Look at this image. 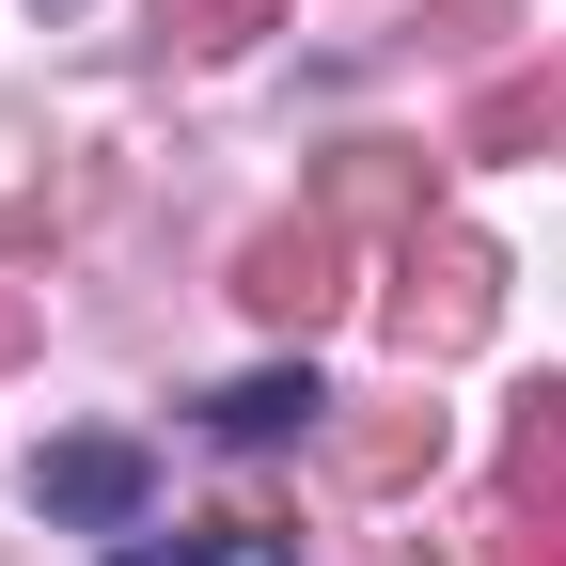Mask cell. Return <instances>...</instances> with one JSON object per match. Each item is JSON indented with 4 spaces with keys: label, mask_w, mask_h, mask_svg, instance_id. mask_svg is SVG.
<instances>
[{
    "label": "cell",
    "mask_w": 566,
    "mask_h": 566,
    "mask_svg": "<svg viewBox=\"0 0 566 566\" xmlns=\"http://www.w3.org/2000/svg\"><path fill=\"white\" fill-rule=\"evenodd\" d=\"M394 346L409 363H472L488 346V315H504V252H488L472 221H424V237H394Z\"/></svg>",
    "instance_id": "1"
},
{
    "label": "cell",
    "mask_w": 566,
    "mask_h": 566,
    "mask_svg": "<svg viewBox=\"0 0 566 566\" xmlns=\"http://www.w3.org/2000/svg\"><path fill=\"white\" fill-rule=\"evenodd\" d=\"M488 566H566V378H535V394H520V424H504Z\"/></svg>",
    "instance_id": "2"
},
{
    "label": "cell",
    "mask_w": 566,
    "mask_h": 566,
    "mask_svg": "<svg viewBox=\"0 0 566 566\" xmlns=\"http://www.w3.org/2000/svg\"><path fill=\"white\" fill-rule=\"evenodd\" d=\"M237 300H252L268 331H331V315H346V221H331V205L268 221V237L237 252Z\"/></svg>",
    "instance_id": "3"
},
{
    "label": "cell",
    "mask_w": 566,
    "mask_h": 566,
    "mask_svg": "<svg viewBox=\"0 0 566 566\" xmlns=\"http://www.w3.org/2000/svg\"><path fill=\"white\" fill-rule=\"evenodd\" d=\"M142 488H158V457H142V441H111V424H95V441H48L32 504H48V520H95V535H126V520H142Z\"/></svg>",
    "instance_id": "4"
},
{
    "label": "cell",
    "mask_w": 566,
    "mask_h": 566,
    "mask_svg": "<svg viewBox=\"0 0 566 566\" xmlns=\"http://www.w3.org/2000/svg\"><path fill=\"white\" fill-rule=\"evenodd\" d=\"M457 158H566V48H535L520 80H488V95H472Z\"/></svg>",
    "instance_id": "5"
},
{
    "label": "cell",
    "mask_w": 566,
    "mask_h": 566,
    "mask_svg": "<svg viewBox=\"0 0 566 566\" xmlns=\"http://www.w3.org/2000/svg\"><path fill=\"white\" fill-rule=\"evenodd\" d=\"M315 205H331L346 237H363V221H378V237H424V221H441V205H424V142H346Z\"/></svg>",
    "instance_id": "6"
},
{
    "label": "cell",
    "mask_w": 566,
    "mask_h": 566,
    "mask_svg": "<svg viewBox=\"0 0 566 566\" xmlns=\"http://www.w3.org/2000/svg\"><path fill=\"white\" fill-rule=\"evenodd\" d=\"M331 457H346V488H424V472H441V409H424V394H363L331 424Z\"/></svg>",
    "instance_id": "7"
},
{
    "label": "cell",
    "mask_w": 566,
    "mask_h": 566,
    "mask_svg": "<svg viewBox=\"0 0 566 566\" xmlns=\"http://www.w3.org/2000/svg\"><path fill=\"white\" fill-rule=\"evenodd\" d=\"M252 32H283V0H158V48L174 63H237Z\"/></svg>",
    "instance_id": "8"
},
{
    "label": "cell",
    "mask_w": 566,
    "mask_h": 566,
    "mask_svg": "<svg viewBox=\"0 0 566 566\" xmlns=\"http://www.w3.org/2000/svg\"><path fill=\"white\" fill-rule=\"evenodd\" d=\"M111 566H283V535H268V520H189V535H142V551H111Z\"/></svg>",
    "instance_id": "9"
},
{
    "label": "cell",
    "mask_w": 566,
    "mask_h": 566,
    "mask_svg": "<svg viewBox=\"0 0 566 566\" xmlns=\"http://www.w3.org/2000/svg\"><path fill=\"white\" fill-rule=\"evenodd\" d=\"M300 409H331V394H315V378H237L221 409H205V424H221V441H283Z\"/></svg>",
    "instance_id": "10"
},
{
    "label": "cell",
    "mask_w": 566,
    "mask_h": 566,
    "mask_svg": "<svg viewBox=\"0 0 566 566\" xmlns=\"http://www.w3.org/2000/svg\"><path fill=\"white\" fill-rule=\"evenodd\" d=\"M17 346H32V283H0V363H17Z\"/></svg>",
    "instance_id": "11"
}]
</instances>
